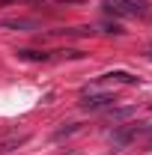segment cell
Returning <instances> with one entry per match:
<instances>
[{
	"label": "cell",
	"instance_id": "6da1fadb",
	"mask_svg": "<svg viewBox=\"0 0 152 155\" xmlns=\"http://www.w3.org/2000/svg\"><path fill=\"white\" fill-rule=\"evenodd\" d=\"M137 131H143L140 125H122V128H116L114 134H111V146H114V152H119V149H125L128 143H131L134 137H137Z\"/></svg>",
	"mask_w": 152,
	"mask_h": 155
},
{
	"label": "cell",
	"instance_id": "7a4b0ae2",
	"mask_svg": "<svg viewBox=\"0 0 152 155\" xmlns=\"http://www.w3.org/2000/svg\"><path fill=\"white\" fill-rule=\"evenodd\" d=\"M114 101H116L114 93H90V96L81 98V107H84V110H104V107H111Z\"/></svg>",
	"mask_w": 152,
	"mask_h": 155
},
{
	"label": "cell",
	"instance_id": "3957f363",
	"mask_svg": "<svg viewBox=\"0 0 152 155\" xmlns=\"http://www.w3.org/2000/svg\"><path fill=\"white\" fill-rule=\"evenodd\" d=\"M27 140H30V134H27V131H21V134L15 131V134L3 137V140H0V155H6V152H15V149H18V146H24Z\"/></svg>",
	"mask_w": 152,
	"mask_h": 155
},
{
	"label": "cell",
	"instance_id": "277c9868",
	"mask_svg": "<svg viewBox=\"0 0 152 155\" xmlns=\"http://www.w3.org/2000/svg\"><path fill=\"white\" fill-rule=\"evenodd\" d=\"M18 60H27V63H45V60H51V54H45V51H33V48H21L15 51Z\"/></svg>",
	"mask_w": 152,
	"mask_h": 155
},
{
	"label": "cell",
	"instance_id": "5b68a950",
	"mask_svg": "<svg viewBox=\"0 0 152 155\" xmlns=\"http://www.w3.org/2000/svg\"><path fill=\"white\" fill-rule=\"evenodd\" d=\"M3 27H6V30H36L39 24H36V21H30V18H6V21H3Z\"/></svg>",
	"mask_w": 152,
	"mask_h": 155
},
{
	"label": "cell",
	"instance_id": "8992f818",
	"mask_svg": "<svg viewBox=\"0 0 152 155\" xmlns=\"http://www.w3.org/2000/svg\"><path fill=\"white\" fill-rule=\"evenodd\" d=\"M131 15H149V0H119Z\"/></svg>",
	"mask_w": 152,
	"mask_h": 155
},
{
	"label": "cell",
	"instance_id": "52a82bcc",
	"mask_svg": "<svg viewBox=\"0 0 152 155\" xmlns=\"http://www.w3.org/2000/svg\"><path fill=\"white\" fill-rule=\"evenodd\" d=\"M107 81H116V84H137V78L131 72H125V69H114V72H107Z\"/></svg>",
	"mask_w": 152,
	"mask_h": 155
},
{
	"label": "cell",
	"instance_id": "ba28073f",
	"mask_svg": "<svg viewBox=\"0 0 152 155\" xmlns=\"http://www.w3.org/2000/svg\"><path fill=\"white\" fill-rule=\"evenodd\" d=\"M104 12H111V15H119V18H128L131 12L119 3V0H104Z\"/></svg>",
	"mask_w": 152,
	"mask_h": 155
},
{
	"label": "cell",
	"instance_id": "9c48e42d",
	"mask_svg": "<svg viewBox=\"0 0 152 155\" xmlns=\"http://www.w3.org/2000/svg\"><path fill=\"white\" fill-rule=\"evenodd\" d=\"M107 116L114 119V122H119V119H128V116H134V107H119V110H107Z\"/></svg>",
	"mask_w": 152,
	"mask_h": 155
},
{
	"label": "cell",
	"instance_id": "30bf717a",
	"mask_svg": "<svg viewBox=\"0 0 152 155\" xmlns=\"http://www.w3.org/2000/svg\"><path fill=\"white\" fill-rule=\"evenodd\" d=\"M75 131H78V122H69V125H63V128L54 131V140H63L66 134H75Z\"/></svg>",
	"mask_w": 152,
	"mask_h": 155
},
{
	"label": "cell",
	"instance_id": "8fae6325",
	"mask_svg": "<svg viewBox=\"0 0 152 155\" xmlns=\"http://www.w3.org/2000/svg\"><path fill=\"white\" fill-rule=\"evenodd\" d=\"M104 33H116V36H119L122 27H119V24H104Z\"/></svg>",
	"mask_w": 152,
	"mask_h": 155
},
{
	"label": "cell",
	"instance_id": "7c38bea8",
	"mask_svg": "<svg viewBox=\"0 0 152 155\" xmlns=\"http://www.w3.org/2000/svg\"><path fill=\"white\" fill-rule=\"evenodd\" d=\"M146 134H149V137H152V125H149V128H146Z\"/></svg>",
	"mask_w": 152,
	"mask_h": 155
}]
</instances>
